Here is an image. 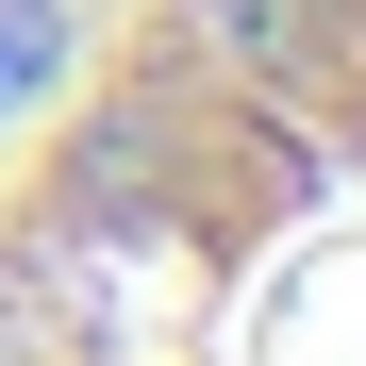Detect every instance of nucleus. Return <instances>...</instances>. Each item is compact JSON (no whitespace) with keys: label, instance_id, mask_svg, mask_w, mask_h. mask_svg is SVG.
<instances>
[{"label":"nucleus","instance_id":"obj_1","mask_svg":"<svg viewBox=\"0 0 366 366\" xmlns=\"http://www.w3.org/2000/svg\"><path fill=\"white\" fill-rule=\"evenodd\" d=\"M0 366H366V0H100L0 134Z\"/></svg>","mask_w":366,"mask_h":366}]
</instances>
